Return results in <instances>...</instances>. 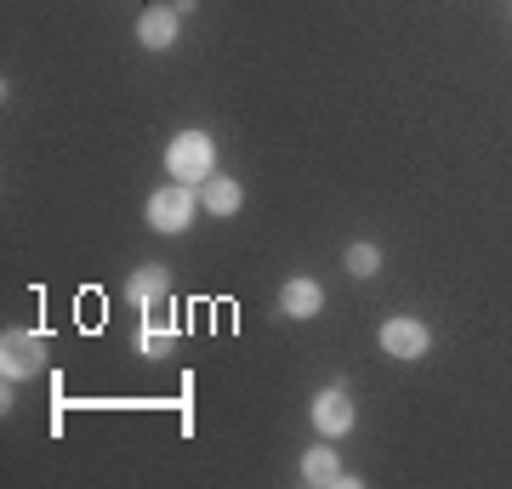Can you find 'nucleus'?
<instances>
[{"instance_id": "1", "label": "nucleus", "mask_w": 512, "mask_h": 489, "mask_svg": "<svg viewBox=\"0 0 512 489\" xmlns=\"http://www.w3.org/2000/svg\"><path fill=\"white\" fill-rule=\"evenodd\" d=\"M165 171H171V182L200 188L205 177H217V143L205 131H177L171 148H165Z\"/></svg>"}, {"instance_id": "2", "label": "nucleus", "mask_w": 512, "mask_h": 489, "mask_svg": "<svg viewBox=\"0 0 512 489\" xmlns=\"http://www.w3.org/2000/svg\"><path fill=\"white\" fill-rule=\"evenodd\" d=\"M194 188L188 182H165L160 194H148V228L154 234H183V228H194Z\"/></svg>"}, {"instance_id": "3", "label": "nucleus", "mask_w": 512, "mask_h": 489, "mask_svg": "<svg viewBox=\"0 0 512 489\" xmlns=\"http://www.w3.org/2000/svg\"><path fill=\"white\" fill-rule=\"evenodd\" d=\"M40 364H46V336L40 330H6V342H0V370H6V381L40 376Z\"/></svg>"}, {"instance_id": "4", "label": "nucleus", "mask_w": 512, "mask_h": 489, "mask_svg": "<svg viewBox=\"0 0 512 489\" xmlns=\"http://www.w3.org/2000/svg\"><path fill=\"white\" fill-rule=\"evenodd\" d=\"M427 347H433V330L421 325V319H387L382 325V353L387 359H421V353H427Z\"/></svg>"}, {"instance_id": "5", "label": "nucleus", "mask_w": 512, "mask_h": 489, "mask_svg": "<svg viewBox=\"0 0 512 489\" xmlns=\"http://www.w3.org/2000/svg\"><path fill=\"white\" fill-rule=\"evenodd\" d=\"M313 427H319L325 438L353 433V399H348V387H325V393H313Z\"/></svg>"}, {"instance_id": "6", "label": "nucleus", "mask_w": 512, "mask_h": 489, "mask_svg": "<svg viewBox=\"0 0 512 489\" xmlns=\"http://www.w3.org/2000/svg\"><path fill=\"white\" fill-rule=\"evenodd\" d=\"M279 308H285V319H319V308H325V290H319V279H308V273L285 279V290H279Z\"/></svg>"}, {"instance_id": "7", "label": "nucleus", "mask_w": 512, "mask_h": 489, "mask_svg": "<svg viewBox=\"0 0 512 489\" xmlns=\"http://www.w3.org/2000/svg\"><path fill=\"white\" fill-rule=\"evenodd\" d=\"M177 6H148L143 18H137V40H143L148 52H171L177 46Z\"/></svg>"}, {"instance_id": "8", "label": "nucleus", "mask_w": 512, "mask_h": 489, "mask_svg": "<svg viewBox=\"0 0 512 489\" xmlns=\"http://www.w3.org/2000/svg\"><path fill=\"white\" fill-rule=\"evenodd\" d=\"M165 290H171V273H165L160 262H148V268H137V273H131L126 302H131V308H143V313H154V308L165 302Z\"/></svg>"}, {"instance_id": "9", "label": "nucleus", "mask_w": 512, "mask_h": 489, "mask_svg": "<svg viewBox=\"0 0 512 489\" xmlns=\"http://www.w3.org/2000/svg\"><path fill=\"white\" fill-rule=\"evenodd\" d=\"M200 205L211 211V217H234L239 205H245V188H239V177H205L200 182Z\"/></svg>"}, {"instance_id": "10", "label": "nucleus", "mask_w": 512, "mask_h": 489, "mask_svg": "<svg viewBox=\"0 0 512 489\" xmlns=\"http://www.w3.org/2000/svg\"><path fill=\"white\" fill-rule=\"evenodd\" d=\"M148 325L137 330V353L148 359H171V347H177V319H165V313H143Z\"/></svg>"}, {"instance_id": "11", "label": "nucleus", "mask_w": 512, "mask_h": 489, "mask_svg": "<svg viewBox=\"0 0 512 489\" xmlns=\"http://www.w3.org/2000/svg\"><path fill=\"white\" fill-rule=\"evenodd\" d=\"M302 484H313V489L342 484V461H336V450H330V444H319V450L302 455Z\"/></svg>"}, {"instance_id": "12", "label": "nucleus", "mask_w": 512, "mask_h": 489, "mask_svg": "<svg viewBox=\"0 0 512 489\" xmlns=\"http://www.w3.org/2000/svg\"><path fill=\"white\" fill-rule=\"evenodd\" d=\"M348 273H353V279L382 273V251H376V245H348Z\"/></svg>"}]
</instances>
